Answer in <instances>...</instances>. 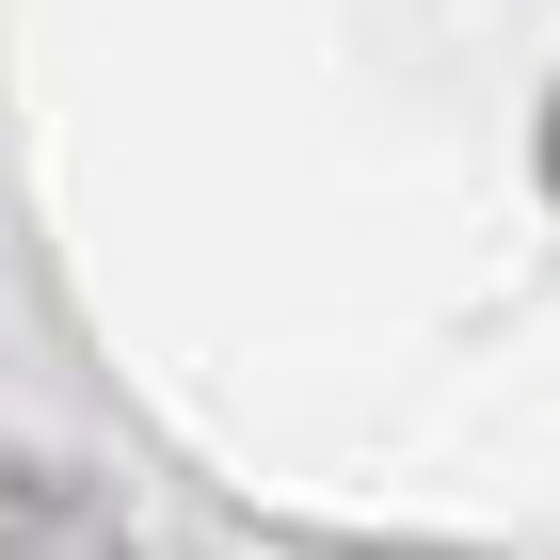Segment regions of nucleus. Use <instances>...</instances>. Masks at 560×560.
I'll return each mask as SVG.
<instances>
[{
  "label": "nucleus",
  "mask_w": 560,
  "mask_h": 560,
  "mask_svg": "<svg viewBox=\"0 0 560 560\" xmlns=\"http://www.w3.org/2000/svg\"><path fill=\"white\" fill-rule=\"evenodd\" d=\"M545 176H560V113H545Z\"/></svg>",
  "instance_id": "2"
},
{
  "label": "nucleus",
  "mask_w": 560,
  "mask_h": 560,
  "mask_svg": "<svg viewBox=\"0 0 560 560\" xmlns=\"http://www.w3.org/2000/svg\"><path fill=\"white\" fill-rule=\"evenodd\" d=\"M0 560H129V528L96 513L81 480H33V465H16V480H0Z\"/></svg>",
  "instance_id": "1"
}]
</instances>
